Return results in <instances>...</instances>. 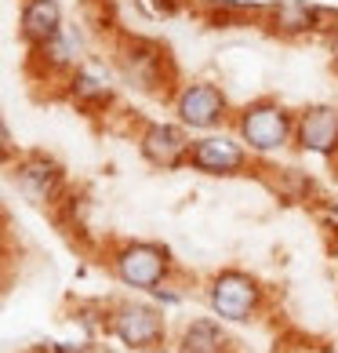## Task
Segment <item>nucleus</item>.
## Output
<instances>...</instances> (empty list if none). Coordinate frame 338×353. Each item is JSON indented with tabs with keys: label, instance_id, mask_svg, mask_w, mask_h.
Returning <instances> with one entry per match:
<instances>
[{
	"label": "nucleus",
	"instance_id": "1",
	"mask_svg": "<svg viewBox=\"0 0 338 353\" xmlns=\"http://www.w3.org/2000/svg\"><path fill=\"white\" fill-rule=\"evenodd\" d=\"M295 117L298 113L277 99H255L240 106V113H233V132L255 157H269L295 142Z\"/></svg>",
	"mask_w": 338,
	"mask_h": 353
},
{
	"label": "nucleus",
	"instance_id": "2",
	"mask_svg": "<svg viewBox=\"0 0 338 353\" xmlns=\"http://www.w3.org/2000/svg\"><path fill=\"white\" fill-rule=\"evenodd\" d=\"M113 277L135 292H153L171 277V252L153 241H127L109 259Z\"/></svg>",
	"mask_w": 338,
	"mask_h": 353
},
{
	"label": "nucleus",
	"instance_id": "3",
	"mask_svg": "<svg viewBox=\"0 0 338 353\" xmlns=\"http://www.w3.org/2000/svg\"><path fill=\"white\" fill-rule=\"evenodd\" d=\"M207 306L218 321L244 324L262 310V284L244 270H222L207 284Z\"/></svg>",
	"mask_w": 338,
	"mask_h": 353
},
{
	"label": "nucleus",
	"instance_id": "4",
	"mask_svg": "<svg viewBox=\"0 0 338 353\" xmlns=\"http://www.w3.org/2000/svg\"><path fill=\"white\" fill-rule=\"evenodd\" d=\"M251 168V150L237 135L226 132H204L189 146V172L211 175V179H233Z\"/></svg>",
	"mask_w": 338,
	"mask_h": 353
},
{
	"label": "nucleus",
	"instance_id": "5",
	"mask_svg": "<svg viewBox=\"0 0 338 353\" xmlns=\"http://www.w3.org/2000/svg\"><path fill=\"white\" fill-rule=\"evenodd\" d=\"M175 117L189 132H218L229 121V99L226 91L211 81H189L175 95Z\"/></svg>",
	"mask_w": 338,
	"mask_h": 353
},
{
	"label": "nucleus",
	"instance_id": "6",
	"mask_svg": "<svg viewBox=\"0 0 338 353\" xmlns=\"http://www.w3.org/2000/svg\"><path fill=\"white\" fill-rule=\"evenodd\" d=\"M138 153L142 161L157 172H178V168H189V128L182 124H167V121H149L138 132Z\"/></svg>",
	"mask_w": 338,
	"mask_h": 353
},
{
	"label": "nucleus",
	"instance_id": "7",
	"mask_svg": "<svg viewBox=\"0 0 338 353\" xmlns=\"http://www.w3.org/2000/svg\"><path fill=\"white\" fill-rule=\"evenodd\" d=\"M109 332L120 339L127 350H160L167 328H164V317L153 306H142V303H124L113 310L109 317Z\"/></svg>",
	"mask_w": 338,
	"mask_h": 353
},
{
	"label": "nucleus",
	"instance_id": "8",
	"mask_svg": "<svg viewBox=\"0 0 338 353\" xmlns=\"http://www.w3.org/2000/svg\"><path fill=\"white\" fill-rule=\"evenodd\" d=\"M295 146L320 161L338 157V106H306L295 117Z\"/></svg>",
	"mask_w": 338,
	"mask_h": 353
},
{
	"label": "nucleus",
	"instance_id": "9",
	"mask_svg": "<svg viewBox=\"0 0 338 353\" xmlns=\"http://www.w3.org/2000/svg\"><path fill=\"white\" fill-rule=\"evenodd\" d=\"M11 179L25 201L33 204H51L62 193V168L44 153H25L11 168Z\"/></svg>",
	"mask_w": 338,
	"mask_h": 353
},
{
	"label": "nucleus",
	"instance_id": "10",
	"mask_svg": "<svg viewBox=\"0 0 338 353\" xmlns=\"http://www.w3.org/2000/svg\"><path fill=\"white\" fill-rule=\"evenodd\" d=\"M66 26H62V4L59 0H25L22 15H19V37L30 48L47 44L51 37H59Z\"/></svg>",
	"mask_w": 338,
	"mask_h": 353
},
{
	"label": "nucleus",
	"instance_id": "11",
	"mask_svg": "<svg viewBox=\"0 0 338 353\" xmlns=\"http://www.w3.org/2000/svg\"><path fill=\"white\" fill-rule=\"evenodd\" d=\"M269 30L280 37H306L317 33V4L309 0H273L266 8Z\"/></svg>",
	"mask_w": 338,
	"mask_h": 353
},
{
	"label": "nucleus",
	"instance_id": "12",
	"mask_svg": "<svg viewBox=\"0 0 338 353\" xmlns=\"http://www.w3.org/2000/svg\"><path fill=\"white\" fill-rule=\"evenodd\" d=\"M66 95H70L73 106H81V110H106L113 102V84L106 77H98L95 70L76 66L66 77Z\"/></svg>",
	"mask_w": 338,
	"mask_h": 353
},
{
	"label": "nucleus",
	"instance_id": "13",
	"mask_svg": "<svg viewBox=\"0 0 338 353\" xmlns=\"http://www.w3.org/2000/svg\"><path fill=\"white\" fill-rule=\"evenodd\" d=\"M30 66H44V73H73L81 66V41L62 30L59 37H51L47 44L41 48H30Z\"/></svg>",
	"mask_w": 338,
	"mask_h": 353
},
{
	"label": "nucleus",
	"instance_id": "14",
	"mask_svg": "<svg viewBox=\"0 0 338 353\" xmlns=\"http://www.w3.org/2000/svg\"><path fill=\"white\" fill-rule=\"evenodd\" d=\"M164 62L167 55H160V48H149V44H131L127 55H120V66L142 91H157L164 84Z\"/></svg>",
	"mask_w": 338,
	"mask_h": 353
},
{
	"label": "nucleus",
	"instance_id": "15",
	"mask_svg": "<svg viewBox=\"0 0 338 353\" xmlns=\"http://www.w3.org/2000/svg\"><path fill=\"white\" fill-rule=\"evenodd\" d=\"M182 353H226L229 339L222 332V324L211 321V317H200L186 324V332H182Z\"/></svg>",
	"mask_w": 338,
	"mask_h": 353
},
{
	"label": "nucleus",
	"instance_id": "16",
	"mask_svg": "<svg viewBox=\"0 0 338 353\" xmlns=\"http://www.w3.org/2000/svg\"><path fill=\"white\" fill-rule=\"evenodd\" d=\"M153 295H157L160 303H167V306H178V303H182V299H178L175 292H164V288H153Z\"/></svg>",
	"mask_w": 338,
	"mask_h": 353
},
{
	"label": "nucleus",
	"instance_id": "17",
	"mask_svg": "<svg viewBox=\"0 0 338 353\" xmlns=\"http://www.w3.org/2000/svg\"><path fill=\"white\" fill-rule=\"evenodd\" d=\"M55 353H84V346H73V343H59Z\"/></svg>",
	"mask_w": 338,
	"mask_h": 353
},
{
	"label": "nucleus",
	"instance_id": "18",
	"mask_svg": "<svg viewBox=\"0 0 338 353\" xmlns=\"http://www.w3.org/2000/svg\"><path fill=\"white\" fill-rule=\"evenodd\" d=\"M331 255L338 259V226H335V244H331Z\"/></svg>",
	"mask_w": 338,
	"mask_h": 353
},
{
	"label": "nucleus",
	"instance_id": "19",
	"mask_svg": "<svg viewBox=\"0 0 338 353\" xmlns=\"http://www.w3.org/2000/svg\"><path fill=\"white\" fill-rule=\"evenodd\" d=\"M320 4H338V0H320Z\"/></svg>",
	"mask_w": 338,
	"mask_h": 353
}]
</instances>
